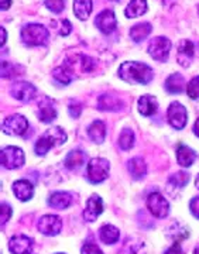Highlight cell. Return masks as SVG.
<instances>
[{"label": "cell", "instance_id": "6da1fadb", "mask_svg": "<svg viewBox=\"0 0 199 254\" xmlns=\"http://www.w3.org/2000/svg\"><path fill=\"white\" fill-rule=\"evenodd\" d=\"M119 76L129 83H141L147 85L153 81L154 72L151 66L147 64L136 63V61H126L119 66Z\"/></svg>", "mask_w": 199, "mask_h": 254}, {"label": "cell", "instance_id": "7a4b0ae2", "mask_svg": "<svg viewBox=\"0 0 199 254\" xmlns=\"http://www.w3.org/2000/svg\"><path fill=\"white\" fill-rule=\"evenodd\" d=\"M65 141H66V133L61 127H53L44 136H41L37 140L34 151L37 155H46L54 145L64 144Z\"/></svg>", "mask_w": 199, "mask_h": 254}, {"label": "cell", "instance_id": "3957f363", "mask_svg": "<svg viewBox=\"0 0 199 254\" xmlns=\"http://www.w3.org/2000/svg\"><path fill=\"white\" fill-rule=\"evenodd\" d=\"M50 33L43 24L30 23L21 28V41L28 47L44 46L48 41Z\"/></svg>", "mask_w": 199, "mask_h": 254}, {"label": "cell", "instance_id": "277c9868", "mask_svg": "<svg viewBox=\"0 0 199 254\" xmlns=\"http://www.w3.org/2000/svg\"><path fill=\"white\" fill-rule=\"evenodd\" d=\"M171 48V41L167 37H154V38L150 40L147 51H148V54L151 55L153 60L165 63L168 60V57H170Z\"/></svg>", "mask_w": 199, "mask_h": 254}, {"label": "cell", "instance_id": "5b68a950", "mask_svg": "<svg viewBox=\"0 0 199 254\" xmlns=\"http://www.w3.org/2000/svg\"><path fill=\"white\" fill-rule=\"evenodd\" d=\"M0 160H1V165L7 170H16L20 168L24 161H26V157L24 153L20 147H4L0 153Z\"/></svg>", "mask_w": 199, "mask_h": 254}, {"label": "cell", "instance_id": "8992f818", "mask_svg": "<svg viewBox=\"0 0 199 254\" xmlns=\"http://www.w3.org/2000/svg\"><path fill=\"white\" fill-rule=\"evenodd\" d=\"M109 165L108 160L105 158H92L88 164V180L93 184H100L109 177Z\"/></svg>", "mask_w": 199, "mask_h": 254}, {"label": "cell", "instance_id": "52a82bcc", "mask_svg": "<svg viewBox=\"0 0 199 254\" xmlns=\"http://www.w3.org/2000/svg\"><path fill=\"white\" fill-rule=\"evenodd\" d=\"M147 208L150 213L158 219H164L170 213V203L160 192H153L147 196Z\"/></svg>", "mask_w": 199, "mask_h": 254}, {"label": "cell", "instance_id": "ba28073f", "mask_svg": "<svg viewBox=\"0 0 199 254\" xmlns=\"http://www.w3.org/2000/svg\"><path fill=\"white\" fill-rule=\"evenodd\" d=\"M28 128L27 119L21 115H11L6 118L1 123V130L3 133L9 136H23Z\"/></svg>", "mask_w": 199, "mask_h": 254}, {"label": "cell", "instance_id": "9c48e42d", "mask_svg": "<svg viewBox=\"0 0 199 254\" xmlns=\"http://www.w3.org/2000/svg\"><path fill=\"white\" fill-rule=\"evenodd\" d=\"M167 116H168V123L174 128L181 130L187 126L188 113H187V109L184 108V105H181L180 102H172L167 110Z\"/></svg>", "mask_w": 199, "mask_h": 254}, {"label": "cell", "instance_id": "30bf717a", "mask_svg": "<svg viewBox=\"0 0 199 254\" xmlns=\"http://www.w3.org/2000/svg\"><path fill=\"white\" fill-rule=\"evenodd\" d=\"M37 229L46 236H57L63 229V222L57 215H44L38 220Z\"/></svg>", "mask_w": 199, "mask_h": 254}, {"label": "cell", "instance_id": "8fae6325", "mask_svg": "<svg viewBox=\"0 0 199 254\" xmlns=\"http://www.w3.org/2000/svg\"><path fill=\"white\" fill-rule=\"evenodd\" d=\"M95 26L99 28L103 34H112L118 26V20H116L115 13L109 9L102 10L95 17Z\"/></svg>", "mask_w": 199, "mask_h": 254}, {"label": "cell", "instance_id": "7c38bea8", "mask_svg": "<svg viewBox=\"0 0 199 254\" xmlns=\"http://www.w3.org/2000/svg\"><path fill=\"white\" fill-rule=\"evenodd\" d=\"M11 95L20 102H31L36 98L37 88L30 82H14L11 85Z\"/></svg>", "mask_w": 199, "mask_h": 254}, {"label": "cell", "instance_id": "4fadbf2b", "mask_svg": "<svg viewBox=\"0 0 199 254\" xmlns=\"http://www.w3.org/2000/svg\"><path fill=\"white\" fill-rule=\"evenodd\" d=\"M105 210V205L103 200L99 195H92L89 199L86 200V205L83 209V220L85 222H95L99 215H102V212Z\"/></svg>", "mask_w": 199, "mask_h": 254}, {"label": "cell", "instance_id": "5bb4252c", "mask_svg": "<svg viewBox=\"0 0 199 254\" xmlns=\"http://www.w3.org/2000/svg\"><path fill=\"white\" fill-rule=\"evenodd\" d=\"M194 57H195V46H194V43L190 41V40H182V41H180L178 53H177L178 64L181 66H184V68H187L194 61Z\"/></svg>", "mask_w": 199, "mask_h": 254}, {"label": "cell", "instance_id": "9a60e30c", "mask_svg": "<svg viewBox=\"0 0 199 254\" xmlns=\"http://www.w3.org/2000/svg\"><path fill=\"white\" fill-rule=\"evenodd\" d=\"M9 249L13 254H30L33 250V240L24 235L13 236L9 240Z\"/></svg>", "mask_w": 199, "mask_h": 254}, {"label": "cell", "instance_id": "2e32d148", "mask_svg": "<svg viewBox=\"0 0 199 254\" xmlns=\"http://www.w3.org/2000/svg\"><path fill=\"white\" fill-rule=\"evenodd\" d=\"M98 109L102 112H119L123 109V102L116 95L103 93L98 99Z\"/></svg>", "mask_w": 199, "mask_h": 254}, {"label": "cell", "instance_id": "e0dca14e", "mask_svg": "<svg viewBox=\"0 0 199 254\" xmlns=\"http://www.w3.org/2000/svg\"><path fill=\"white\" fill-rule=\"evenodd\" d=\"M13 192L16 195V198L18 200H30L33 198V193H34V187L31 182L26 181V180H18L13 184Z\"/></svg>", "mask_w": 199, "mask_h": 254}, {"label": "cell", "instance_id": "ac0fdd59", "mask_svg": "<svg viewBox=\"0 0 199 254\" xmlns=\"http://www.w3.org/2000/svg\"><path fill=\"white\" fill-rule=\"evenodd\" d=\"M158 108V102L157 99L151 96V95H144L141 96L138 102H137V110L141 116H153L154 113L157 112Z\"/></svg>", "mask_w": 199, "mask_h": 254}, {"label": "cell", "instance_id": "d6986e66", "mask_svg": "<svg viewBox=\"0 0 199 254\" xmlns=\"http://www.w3.org/2000/svg\"><path fill=\"white\" fill-rule=\"evenodd\" d=\"M38 119L43 123H53L57 119V109L51 100H41L38 105Z\"/></svg>", "mask_w": 199, "mask_h": 254}, {"label": "cell", "instance_id": "ffe728a7", "mask_svg": "<svg viewBox=\"0 0 199 254\" xmlns=\"http://www.w3.org/2000/svg\"><path fill=\"white\" fill-rule=\"evenodd\" d=\"M48 203L51 208L55 209H66L71 203H72V195L69 192L65 190H58V192H53Z\"/></svg>", "mask_w": 199, "mask_h": 254}, {"label": "cell", "instance_id": "44dd1931", "mask_svg": "<svg viewBox=\"0 0 199 254\" xmlns=\"http://www.w3.org/2000/svg\"><path fill=\"white\" fill-rule=\"evenodd\" d=\"M127 170H129L130 175L138 181V180H143L147 175V164L143 158L134 157L127 163Z\"/></svg>", "mask_w": 199, "mask_h": 254}, {"label": "cell", "instance_id": "7402d4cb", "mask_svg": "<svg viewBox=\"0 0 199 254\" xmlns=\"http://www.w3.org/2000/svg\"><path fill=\"white\" fill-rule=\"evenodd\" d=\"M177 160H178V164L187 168V167H191L192 164L195 163L197 160V153L188 147V145H178L177 147Z\"/></svg>", "mask_w": 199, "mask_h": 254}, {"label": "cell", "instance_id": "603a6c76", "mask_svg": "<svg viewBox=\"0 0 199 254\" xmlns=\"http://www.w3.org/2000/svg\"><path fill=\"white\" fill-rule=\"evenodd\" d=\"M88 136L96 144L103 143L105 141V137H106V125L102 120L93 122L91 126L88 127Z\"/></svg>", "mask_w": 199, "mask_h": 254}, {"label": "cell", "instance_id": "cb8c5ba5", "mask_svg": "<svg viewBox=\"0 0 199 254\" xmlns=\"http://www.w3.org/2000/svg\"><path fill=\"white\" fill-rule=\"evenodd\" d=\"M85 161H86V155L82 150H72L71 153L66 154L64 164L68 170H79Z\"/></svg>", "mask_w": 199, "mask_h": 254}, {"label": "cell", "instance_id": "d4e9b609", "mask_svg": "<svg viewBox=\"0 0 199 254\" xmlns=\"http://www.w3.org/2000/svg\"><path fill=\"white\" fill-rule=\"evenodd\" d=\"M151 24L150 23H138V24H134L133 27L130 28V38L134 41V43H141V41H144L147 37L150 36V33H151Z\"/></svg>", "mask_w": 199, "mask_h": 254}, {"label": "cell", "instance_id": "484cf974", "mask_svg": "<svg viewBox=\"0 0 199 254\" xmlns=\"http://www.w3.org/2000/svg\"><path fill=\"white\" fill-rule=\"evenodd\" d=\"M147 9H148L147 0H130V3L127 4L125 10V16L127 18L138 17V16H143Z\"/></svg>", "mask_w": 199, "mask_h": 254}, {"label": "cell", "instance_id": "4316f807", "mask_svg": "<svg viewBox=\"0 0 199 254\" xmlns=\"http://www.w3.org/2000/svg\"><path fill=\"white\" fill-rule=\"evenodd\" d=\"M99 237L105 245H115L120 237V232L113 225H103L99 229Z\"/></svg>", "mask_w": 199, "mask_h": 254}, {"label": "cell", "instance_id": "83f0119b", "mask_svg": "<svg viewBox=\"0 0 199 254\" xmlns=\"http://www.w3.org/2000/svg\"><path fill=\"white\" fill-rule=\"evenodd\" d=\"M165 89H167V92L174 93V95L182 93L184 89H185V81H184V76H182L181 73H172V75H170L167 78V81H165Z\"/></svg>", "mask_w": 199, "mask_h": 254}, {"label": "cell", "instance_id": "f1b7e54d", "mask_svg": "<svg viewBox=\"0 0 199 254\" xmlns=\"http://www.w3.org/2000/svg\"><path fill=\"white\" fill-rule=\"evenodd\" d=\"M92 0H73V13L79 20H88L92 13Z\"/></svg>", "mask_w": 199, "mask_h": 254}, {"label": "cell", "instance_id": "f546056e", "mask_svg": "<svg viewBox=\"0 0 199 254\" xmlns=\"http://www.w3.org/2000/svg\"><path fill=\"white\" fill-rule=\"evenodd\" d=\"M53 76L55 78V81L61 82L64 85H68L73 79V69L71 68L69 64L65 63L61 66L55 68L53 71Z\"/></svg>", "mask_w": 199, "mask_h": 254}, {"label": "cell", "instance_id": "4dcf8cb0", "mask_svg": "<svg viewBox=\"0 0 199 254\" xmlns=\"http://www.w3.org/2000/svg\"><path fill=\"white\" fill-rule=\"evenodd\" d=\"M168 236L171 237L172 240H175V243H180L181 240L188 239L190 232H188L187 226H184L181 223L175 222V223H172L171 226L168 227Z\"/></svg>", "mask_w": 199, "mask_h": 254}, {"label": "cell", "instance_id": "1f68e13d", "mask_svg": "<svg viewBox=\"0 0 199 254\" xmlns=\"http://www.w3.org/2000/svg\"><path fill=\"white\" fill-rule=\"evenodd\" d=\"M134 140H136V137H134L133 130L129 128V127H125L122 130L120 136H119V145H120L122 150H126L127 151V150H130L134 145Z\"/></svg>", "mask_w": 199, "mask_h": 254}, {"label": "cell", "instance_id": "d6a6232c", "mask_svg": "<svg viewBox=\"0 0 199 254\" xmlns=\"http://www.w3.org/2000/svg\"><path fill=\"white\" fill-rule=\"evenodd\" d=\"M190 181V174L184 173V171H178V173L172 174L168 180V184L172 185L174 188H184Z\"/></svg>", "mask_w": 199, "mask_h": 254}, {"label": "cell", "instance_id": "836d02e7", "mask_svg": "<svg viewBox=\"0 0 199 254\" xmlns=\"http://www.w3.org/2000/svg\"><path fill=\"white\" fill-rule=\"evenodd\" d=\"M78 57V66H79V69H81V72H92L93 69H95V66H96V64L95 61L92 60L91 57H88V55H83L79 54L76 55Z\"/></svg>", "mask_w": 199, "mask_h": 254}, {"label": "cell", "instance_id": "e575fe53", "mask_svg": "<svg viewBox=\"0 0 199 254\" xmlns=\"http://www.w3.org/2000/svg\"><path fill=\"white\" fill-rule=\"evenodd\" d=\"M187 93L191 99H199V76H195L188 82Z\"/></svg>", "mask_w": 199, "mask_h": 254}, {"label": "cell", "instance_id": "d590c367", "mask_svg": "<svg viewBox=\"0 0 199 254\" xmlns=\"http://www.w3.org/2000/svg\"><path fill=\"white\" fill-rule=\"evenodd\" d=\"M11 213H13V209H11L9 203L1 202V205H0V223H1V227L9 222V219L11 218Z\"/></svg>", "mask_w": 199, "mask_h": 254}, {"label": "cell", "instance_id": "8d00e7d4", "mask_svg": "<svg viewBox=\"0 0 199 254\" xmlns=\"http://www.w3.org/2000/svg\"><path fill=\"white\" fill-rule=\"evenodd\" d=\"M16 69V66L13 65V64L10 63H1V78L3 79H11V78H14L17 72L14 71Z\"/></svg>", "mask_w": 199, "mask_h": 254}, {"label": "cell", "instance_id": "74e56055", "mask_svg": "<svg viewBox=\"0 0 199 254\" xmlns=\"http://www.w3.org/2000/svg\"><path fill=\"white\" fill-rule=\"evenodd\" d=\"M46 7L53 13H61L65 7V0H46Z\"/></svg>", "mask_w": 199, "mask_h": 254}, {"label": "cell", "instance_id": "f35d334b", "mask_svg": "<svg viewBox=\"0 0 199 254\" xmlns=\"http://www.w3.org/2000/svg\"><path fill=\"white\" fill-rule=\"evenodd\" d=\"M122 254H144V247L138 242V243H133L129 245L126 249H123Z\"/></svg>", "mask_w": 199, "mask_h": 254}, {"label": "cell", "instance_id": "ab89813d", "mask_svg": "<svg viewBox=\"0 0 199 254\" xmlns=\"http://www.w3.org/2000/svg\"><path fill=\"white\" fill-rule=\"evenodd\" d=\"M68 112H69V115H71L73 119H78L82 113V105L79 102H76V100H72V102H69V105H68Z\"/></svg>", "mask_w": 199, "mask_h": 254}, {"label": "cell", "instance_id": "60d3db41", "mask_svg": "<svg viewBox=\"0 0 199 254\" xmlns=\"http://www.w3.org/2000/svg\"><path fill=\"white\" fill-rule=\"evenodd\" d=\"M81 254H103L102 250H100L98 246L95 243H85L82 246V252Z\"/></svg>", "mask_w": 199, "mask_h": 254}, {"label": "cell", "instance_id": "b9f144b4", "mask_svg": "<svg viewBox=\"0 0 199 254\" xmlns=\"http://www.w3.org/2000/svg\"><path fill=\"white\" fill-rule=\"evenodd\" d=\"M190 210L195 218L199 219V196H195V198L191 199Z\"/></svg>", "mask_w": 199, "mask_h": 254}, {"label": "cell", "instance_id": "7bdbcfd3", "mask_svg": "<svg viewBox=\"0 0 199 254\" xmlns=\"http://www.w3.org/2000/svg\"><path fill=\"white\" fill-rule=\"evenodd\" d=\"M71 28H72L71 27V23H69L68 20H63V21L60 23V30H58V31H60L61 36L65 37L71 33Z\"/></svg>", "mask_w": 199, "mask_h": 254}, {"label": "cell", "instance_id": "ee69618b", "mask_svg": "<svg viewBox=\"0 0 199 254\" xmlns=\"http://www.w3.org/2000/svg\"><path fill=\"white\" fill-rule=\"evenodd\" d=\"M164 254H184V250H182V247L180 243H174L171 247L167 249V252Z\"/></svg>", "mask_w": 199, "mask_h": 254}, {"label": "cell", "instance_id": "f6af8a7d", "mask_svg": "<svg viewBox=\"0 0 199 254\" xmlns=\"http://www.w3.org/2000/svg\"><path fill=\"white\" fill-rule=\"evenodd\" d=\"M0 36H1V40H0V46L3 47L6 44V40H7V31H6V28H0Z\"/></svg>", "mask_w": 199, "mask_h": 254}, {"label": "cell", "instance_id": "bcb514c9", "mask_svg": "<svg viewBox=\"0 0 199 254\" xmlns=\"http://www.w3.org/2000/svg\"><path fill=\"white\" fill-rule=\"evenodd\" d=\"M10 4H11V0H0V9H1V11L9 9Z\"/></svg>", "mask_w": 199, "mask_h": 254}, {"label": "cell", "instance_id": "7dc6e473", "mask_svg": "<svg viewBox=\"0 0 199 254\" xmlns=\"http://www.w3.org/2000/svg\"><path fill=\"white\" fill-rule=\"evenodd\" d=\"M194 133H195V136L199 137V118L197 119V122L194 125Z\"/></svg>", "mask_w": 199, "mask_h": 254}, {"label": "cell", "instance_id": "c3c4849f", "mask_svg": "<svg viewBox=\"0 0 199 254\" xmlns=\"http://www.w3.org/2000/svg\"><path fill=\"white\" fill-rule=\"evenodd\" d=\"M194 254H199V247H197V249L194 250Z\"/></svg>", "mask_w": 199, "mask_h": 254}, {"label": "cell", "instance_id": "681fc988", "mask_svg": "<svg viewBox=\"0 0 199 254\" xmlns=\"http://www.w3.org/2000/svg\"><path fill=\"white\" fill-rule=\"evenodd\" d=\"M195 185H197V188L199 190V175H198V178H197V184H195Z\"/></svg>", "mask_w": 199, "mask_h": 254}, {"label": "cell", "instance_id": "f907efd6", "mask_svg": "<svg viewBox=\"0 0 199 254\" xmlns=\"http://www.w3.org/2000/svg\"><path fill=\"white\" fill-rule=\"evenodd\" d=\"M112 1H119V0H112Z\"/></svg>", "mask_w": 199, "mask_h": 254}, {"label": "cell", "instance_id": "816d5d0a", "mask_svg": "<svg viewBox=\"0 0 199 254\" xmlns=\"http://www.w3.org/2000/svg\"><path fill=\"white\" fill-rule=\"evenodd\" d=\"M55 254H65V253H55Z\"/></svg>", "mask_w": 199, "mask_h": 254}]
</instances>
